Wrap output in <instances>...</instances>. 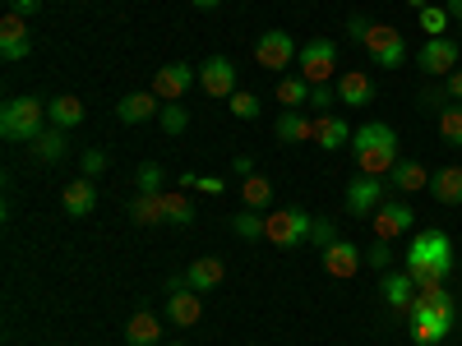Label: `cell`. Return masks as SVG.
I'll return each instance as SVG.
<instances>
[{"mask_svg": "<svg viewBox=\"0 0 462 346\" xmlns=\"http://www.w3.org/2000/svg\"><path fill=\"white\" fill-rule=\"evenodd\" d=\"M453 323H457V305H453V296L444 287L416 291L411 310H407V332H411L416 346H439L453 332Z\"/></svg>", "mask_w": 462, "mask_h": 346, "instance_id": "6da1fadb", "label": "cell"}, {"mask_svg": "<svg viewBox=\"0 0 462 346\" xmlns=\"http://www.w3.org/2000/svg\"><path fill=\"white\" fill-rule=\"evenodd\" d=\"M352 158L365 176H389L398 167V134L379 121L352 130Z\"/></svg>", "mask_w": 462, "mask_h": 346, "instance_id": "7a4b0ae2", "label": "cell"}, {"mask_svg": "<svg viewBox=\"0 0 462 346\" xmlns=\"http://www.w3.org/2000/svg\"><path fill=\"white\" fill-rule=\"evenodd\" d=\"M51 121H47V102L42 97H10L0 111V134L10 143H32Z\"/></svg>", "mask_w": 462, "mask_h": 346, "instance_id": "3957f363", "label": "cell"}, {"mask_svg": "<svg viewBox=\"0 0 462 346\" xmlns=\"http://www.w3.org/2000/svg\"><path fill=\"white\" fill-rule=\"evenodd\" d=\"M402 268H435L439 278H448V273H453V241L444 236L439 226L416 231L411 245L402 250Z\"/></svg>", "mask_w": 462, "mask_h": 346, "instance_id": "277c9868", "label": "cell"}, {"mask_svg": "<svg viewBox=\"0 0 462 346\" xmlns=\"http://www.w3.org/2000/svg\"><path fill=\"white\" fill-rule=\"evenodd\" d=\"M315 217L305 208H282V213H263V241L278 250H296L300 241H310Z\"/></svg>", "mask_w": 462, "mask_h": 346, "instance_id": "5b68a950", "label": "cell"}, {"mask_svg": "<svg viewBox=\"0 0 462 346\" xmlns=\"http://www.w3.org/2000/svg\"><path fill=\"white\" fill-rule=\"evenodd\" d=\"M296 69H300V79L310 88L328 84L337 74V42H328V37H310V42L300 47V56H296Z\"/></svg>", "mask_w": 462, "mask_h": 346, "instance_id": "8992f818", "label": "cell"}, {"mask_svg": "<svg viewBox=\"0 0 462 346\" xmlns=\"http://www.w3.org/2000/svg\"><path fill=\"white\" fill-rule=\"evenodd\" d=\"M365 56L374 60V65H383V69H398L402 60H407V42H402V32L393 28V23H370V32H365Z\"/></svg>", "mask_w": 462, "mask_h": 346, "instance_id": "52a82bcc", "label": "cell"}, {"mask_svg": "<svg viewBox=\"0 0 462 346\" xmlns=\"http://www.w3.org/2000/svg\"><path fill=\"white\" fill-rule=\"evenodd\" d=\"M296 56H300V47L291 42V32H282V28L259 32V42H254V65H259V69L282 74L287 65H296Z\"/></svg>", "mask_w": 462, "mask_h": 346, "instance_id": "ba28073f", "label": "cell"}, {"mask_svg": "<svg viewBox=\"0 0 462 346\" xmlns=\"http://www.w3.org/2000/svg\"><path fill=\"white\" fill-rule=\"evenodd\" d=\"M204 319V300L195 287H185V278H171V296H167V323L176 328H195Z\"/></svg>", "mask_w": 462, "mask_h": 346, "instance_id": "9c48e42d", "label": "cell"}, {"mask_svg": "<svg viewBox=\"0 0 462 346\" xmlns=\"http://www.w3.org/2000/svg\"><path fill=\"white\" fill-rule=\"evenodd\" d=\"M457 56H462V47L453 42V37H430V42L416 51V65L426 69L430 79H448L453 65H457Z\"/></svg>", "mask_w": 462, "mask_h": 346, "instance_id": "30bf717a", "label": "cell"}, {"mask_svg": "<svg viewBox=\"0 0 462 346\" xmlns=\"http://www.w3.org/2000/svg\"><path fill=\"white\" fill-rule=\"evenodd\" d=\"M383 189H389L383 176H356L352 185H346V213L352 217H374V208L383 204Z\"/></svg>", "mask_w": 462, "mask_h": 346, "instance_id": "8fae6325", "label": "cell"}, {"mask_svg": "<svg viewBox=\"0 0 462 346\" xmlns=\"http://www.w3.org/2000/svg\"><path fill=\"white\" fill-rule=\"evenodd\" d=\"M370 222H374V241H398V236H407V231H411L416 213L407 204H398V199H383Z\"/></svg>", "mask_w": 462, "mask_h": 346, "instance_id": "7c38bea8", "label": "cell"}, {"mask_svg": "<svg viewBox=\"0 0 462 346\" xmlns=\"http://www.w3.org/2000/svg\"><path fill=\"white\" fill-rule=\"evenodd\" d=\"M199 84V74H195V65H162L158 74H152V93H158L162 102H180L189 88Z\"/></svg>", "mask_w": 462, "mask_h": 346, "instance_id": "4fadbf2b", "label": "cell"}, {"mask_svg": "<svg viewBox=\"0 0 462 346\" xmlns=\"http://www.w3.org/2000/svg\"><path fill=\"white\" fill-rule=\"evenodd\" d=\"M199 88L208 97H231V93H236V65H231L226 56H208L199 65Z\"/></svg>", "mask_w": 462, "mask_h": 346, "instance_id": "5bb4252c", "label": "cell"}, {"mask_svg": "<svg viewBox=\"0 0 462 346\" xmlns=\"http://www.w3.org/2000/svg\"><path fill=\"white\" fill-rule=\"evenodd\" d=\"M28 51H32L28 19L23 14H5V19H0V56H5V60H28Z\"/></svg>", "mask_w": 462, "mask_h": 346, "instance_id": "9a60e30c", "label": "cell"}, {"mask_svg": "<svg viewBox=\"0 0 462 346\" xmlns=\"http://www.w3.org/2000/svg\"><path fill=\"white\" fill-rule=\"evenodd\" d=\"M60 204H65L69 217H88V213L97 208V185H93V176H74V180L60 189Z\"/></svg>", "mask_w": 462, "mask_h": 346, "instance_id": "2e32d148", "label": "cell"}, {"mask_svg": "<svg viewBox=\"0 0 462 346\" xmlns=\"http://www.w3.org/2000/svg\"><path fill=\"white\" fill-rule=\"evenodd\" d=\"M337 102L342 106H370L374 102V79L370 74H361V69H346V74H337Z\"/></svg>", "mask_w": 462, "mask_h": 346, "instance_id": "e0dca14e", "label": "cell"}, {"mask_svg": "<svg viewBox=\"0 0 462 346\" xmlns=\"http://www.w3.org/2000/svg\"><path fill=\"white\" fill-rule=\"evenodd\" d=\"M162 111V97L158 93H125L121 102H116V115H121L125 125H143V121H152V115Z\"/></svg>", "mask_w": 462, "mask_h": 346, "instance_id": "ac0fdd59", "label": "cell"}, {"mask_svg": "<svg viewBox=\"0 0 462 346\" xmlns=\"http://www.w3.org/2000/svg\"><path fill=\"white\" fill-rule=\"evenodd\" d=\"M356 268H361V245L333 241V245L324 250V273H328V278H352Z\"/></svg>", "mask_w": 462, "mask_h": 346, "instance_id": "d6986e66", "label": "cell"}, {"mask_svg": "<svg viewBox=\"0 0 462 346\" xmlns=\"http://www.w3.org/2000/svg\"><path fill=\"white\" fill-rule=\"evenodd\" d=\"M222 278H226V263L213 259V254H204V259H195V263L185 268V287H195L199 296L213 291V287H222Z\"/></svg>", "mask_w": 462, "mask_h": 346, "instance_id": "ffe728a7", "label": "cell"}, {"mask_svg": "<svg viewBox=\"0 0 462 346\" xmlns=\"http://www.w3.org/2000/svg\"><path fill=\"white\" fill-rule=\"evenodd\" d=\"M383 300H389V310H398L402 319H407V310H411V300H416V282H411V273L402 268V273H383Z\"/></svg>", "mask_w": 462, "mask_h": 346, "instance_id": "44dd1931", "label": "cell"}, {"mask_svg": "<svg viewBox=\"0 0 462 346\" xmlns=\"http://www.w3.org/2000/svg\"><path fill=\"white\" fill-rule=\"evenodd\" d=\"M315 143L324 148V152H337V148H352V125L342 121V115H319L315 121Z\"/></svg>", "mask_w": 462, "mask_h": 346, "instance_id": "7402d4cb", "label": "cell"}, {"mask_svg": "<svg viewBox=\"0 0 462 346\" xmlns=\"http://www.w3.org/2000/svg\"><path fill=\"white\" fill-rule=\"evenodd\" d=\"M383 180H389L393 189H402V195H416V189H430V171L426 167H420V162H398L389 176H383Z\"/></svg>", "mask_w": 462, "mask_h": 346, "instance_id": "603a6c76", "label": "cell"}, {"mask_svg": "<svg viewBox=\"0 0 462 346\" xmlns=\"http://www.w3.org/2000/svg\"><path fill=\"white\" fill-rule=\"evenodd\" d=\"M430 195L448 208H462V167H439L430 180Z\"/></svg>", "mask_w": 462, "mask_h": 346, "instance_id": "cb8c5ba5", "label": "cell"}, {"mask_svg": "<svg viewBox=\"0 0 462 346\" xmlns=\"http://www.w3.org/2000/svg\"><path fill=\"white\" fill-rule=\"evenodd\" d=\"M47 121L56 125V130H74V125H84V102L79 97H51L47 102Z\"/></svg>", "mask_w": 462, "mask_h": 346, "instance_id": "d4e9b609", "label": "cell"}, {"mask_svg": "<svg viewBox=\"0 0 462 346\" xmlns=\"http://www.w3.org/2000/svg\"><path fill=\"white\" fill-rule=\"evenodd\" d=\"M65 143H69V139H65V130H56V125H51V130H42V134H37V139L28 143V152H32V158L42 162V167H51V162H60V158H65Z\"/></svg>", "mask_w": 462, "mask_h": 346, "instance_id": "484cf974", "label": "cell"}, {"mask_svg": "<svg viewBox=\"0 0 462 346\" xmlns=\"http://www.w3.org/2000/svg\"><path fill=\"white\" fill-rule=\"evenodd\" d=\"M158 337H162V323H158V314H148V310H139L125 323V341L130 346H158Z\"/></svg>", "mask_w": 462, "mask_h": 346, "instance_id": "4316f807", "label": "cell"}, {"mask_svg": "<svg viewBox=\"0 0 462 346\" xmlns=\"http://www.w3.org/2000/svg\"><path fill=\"white\" fill-rule=\"evenodd\" d=\"M273 130H278L282 143H305V139H315V121H305V111H282Z\"/></svg>", "mask_w": 462, "mask_h": 346, "instance_id": "83f0119b", "label": "cell"}, {"mask_svg": "<svg viewBox=\"0 0 462 346\" xmlns=\"http://www.w3.org/2000/svg\"><path fill=\"white\" fill-rule=\"evenodd\" d=\"M278 102H282V111L310 106V84H305L300 74H282V79H278Z\"/></svg>", "mask_w": 462, "mask_h": 346, "instance_id": "f1b7e54d", "label": "cell"}, {"mask_svg": "<svg viewBox=\"0 0 462 346\" xmlns=\"http://www.w3.org/2000/svg\"><path fill=\"white\" fill-rule=\"evenodd\" d=\"M241 199H245V208H254V213L273 208V180H268V176H245V180H241Z\"/></svg>", "mask_w": 462, "mask_h": 346, "instance_id": "f546056e", "label": "cell"}, {"mask_svg": "<svg viewBox=\"0 0 462 346\" xmlns=\"http://www.w3.org/2000/svg\"><path fill=\"white\" fill-rule=\"evenodd\" d=\"M130 217H134V226H158V222H167L162 195H134V204H130Z\"/></svg>", "mask_w": 462, "mask_h": 346, "instance_id": "4dcf8cb0", "label": "cell"}, {"mask_svg": "<svg viewBox=\"0 0 462 346\" xmlns=\"http://www.w3.org/2000/svg\"><path fill=\"white\" fill-rule=\"evenodd\" d=\"M158 121H162V134H167V139H176V134H185V125H189V111H185L180 102H162Z\"/></svg>", "mask_w": 462, "mask_h": 346, "instance_id": "1f68e13d", "label": "cell"}, {"mask_svg": "<svg viewBox=\"0 0 462 346\" xmlns=\"http://www.w3.org/2000/svg\"><path fill=\"white\" fill-rule=\"evenodd\" d=\"M162 208H167V222H176V226H189V222H195V204H189L180 189H176V195H162Z\"/></svg>", "mask_w": 462, "mask_h": 346, "instance_id": "d6a6232c", "label": "cell"}, {"mask_svg": "<svg viewBox=\"0 0 462 346\" xmlns=\"http://www.w3.org/2000/svg\"><path fill=\"white\" fill-rule=\"evenodd\" d=\"M439 134L462 148V102H448V106L439 111Z\"/></svg>", "mask_w": 462, "mask_h": 346, "instance_id": "836d02e7", "label": "cell"}, {"mask_svg": "<svg viewBox=\"0 0 462 346\" xmlns=\"http://www.w3.org/2000/svg\"><path fill=\"white\" fill-rule=\"evenodd\" d=\"M448 102H453V97H448V88H444V84H426V88H420V93H416V106H420V111H426V115H435V111H444Z\"/></svg>", "mask_w": 462, "mask_h": 346, "instance_id": "e575fe53", "label": "cell"}, {"mask_svg": "<svg viewBox=\"0 0 462 346\" xmlns=\"http://www.w3.org/2000/svg\"><path fill=\"white\" fill-rule=\"evenodd\" d=\"M231 231H236L241 241H259V236H263V217H259L254 208H245V213L231 217Z\"/></svg>", "mask_w": 462, "mask_h": 346, "instance_id": "d590c367", "label": "cell"}, {"mask_svg": "<svg viewBox=\"0 0 462 346\" xmlns=\"http://www.w3.org/2000/svg\"><path fill=\"white\" fill-rule=\"evenodd\" d=\"M226 106H231V115H236V121H254V115H259V97H254V93H231Z\"/></svg>", "mask_w": 462, "mask_h": 346, "instance_id": "8d00e7d4", "label": "cell"}, {"mask_svg": "<svg viewBox=\"0 0 462 346\" xmlns=\"http://www.w3.org/2000/svg\"><path fill=\"white\" fill-rule=\"evenodd\" d=\"M420 14V28H426L430 37H444V28H448V10L444 5H426V10H416Z\"/></svg>", "mask_w": 462, "mask_h": 346, "instance_id": "74e56055", "label": "cell"}, {"mask_svg": "<svg viewBox=\"0 0 462 346\" xmlns=\"http://www.w3.org/2000/svg\"><path fill=\"white\" fill-rule=\"evenodd\" d=\"M139 195H162V167L158 162L139 167Z\"/></svg>", "mask_w": 462, "mask_h": 346, "instance_id": "f35d334b", "label": "cell"}, {"mask_svg": "<svg viewBox=\"0 0 462 346\" xmlns=\"http://www.w3.org/2000/svg\"><path fill=\"white\" fill-rule=\"evenodd\" d=\"M310 241H315L319 250H328L333 241H342V236H337V222H328V217H315V226H310Z\"/></svg>", "mask_w": 462, "mask_h": 346, "instance_id": "ab89813d", "label": "cell"}, {"mask_svg": "<svg viewBox=\"0 0 462 346\" xmlns=\"http://www.w3.org/2000/svg\"><path fill=\"white\" fill-rule=\"evenodd\" d=\"M333 102H337V84H319V88H310V106H315L319 115H328Z\"/></svg>", "mask_w": 462, "mask_h": 346, "instance_id": "60d3db41", "label": "cell"}, {"mask_svg": "<svg viewBox=\"0 0 462 346\" xmlns=\"http://www.w3.org/2000/svg\"><path fill=\"white\" fill-rule=\"evenodd\" d=\"M365 263H370V268H379V273H383V268L393 263V250H389V241H374V245L365 250Z\"/></svg>", "mask_w": 462, "mask_h": 346, "instance_id": "b9f144b4", "label": "cell"}, {"mask_svg": "<svg viewBox=\"0 0 462 346\" xmlns=\"http://www.w3.org/2000/svg\"><path fill=\"white\" fill-rule=\"evenodd\" d=\"M106 167H111V158H106L102 148H88V152H84V176H102Z\"/></svg>", "mask_w": 462, "mask_h": 346, "instance_id": "7bdbcfd3", "label": "cell"}, {"mask_svg": "<svg viewBox=\"0 0 462 346\" xmlns=\"http://www.w3.org/2000/svg\"><path fill=\"white\" fill-rule=\"evenodd\" d=\"M365 32H370V19H365V14L346 19V37H352V42H365Z\"/></svg>", "mask_w": 462, "mask_h": 346, "instance_id": "ee69618b", "label": "cell"}, {"mask_svg": "<svg viewBox=\"0 0 462 346\" xmlns=\"http://www.w3.org/2000/svg\"><path fill=\"white\" fill-rule=\"evenodd\" d=\"M37 10H42V0H10V14H37Z\"/></svg>", "mask_w": 462, "mask_h": 346, "instance_id": "f6af8a7d", "label": "cell"}, {"mask_svg": "<svg viewBox=\"0 0 462 346\" xmlns=\"http://www.w3.org/2000/svg\"><path fill=\"white\" fill-rule=\"evenodd\" d=\"M444 88H448V97H453V102H462V69H453V74H448Z\"/></svg>", "mask_w": 462, "mask_h": 346, "instance_id": "bcb514c9", "label": "cell"}, {"mask_svg": "<svg viewBox=\"0 0 462 346\" xmlns=\"http://www.w3.org/2000/svg\"><path fill=\"white\" fill-rule=\"evenodd\" d=\"M199 189H204V195H222V189H226V185H222L217 176H199Z\"/></svg>", "mask_w": 462, "mask_h": 346, "instance_id": "7dc6e473", "label": "cell"}, {"mask_svg": "<svg viewBox=\"0 0 462 346\" xmlns=\"http://www.w3.org/2000/svg\"><path fill=\"white\" fill-rule=\"evenodd\" d=\"M444 10H448V19H457V23H462V0H444Z\"/></svg>", "mask_w": 462, "mask_h": 346, "instance_id": "c3c4849f", "label": "cell"}, {"mask_svg": "<svg viewBox=\"0 0 462 346\" xmlns=\"http://www.w3.org/2000/svg\"><path fill=\"white\" fill-rule=\"evenodd\" d=\"M189 5H195V10H217L222 0H189Z\"/></svg>", "mask_w": 462, "mask_h": 346, "instance_id": "681fc988", "label": "cell"}, {"mask_svg": "<svg viewBox=\"0 0 462 346\" xmlns=\"http://www.w3.org/2000/svg\"><path fill=\"white\" fill-rule=\"evenodd\" d=\"M407 5H411V10H426V5H430V0H407Z\"/></svg>", "mask_w": 462, "mask_h": 346, "instance_id": "f907efd6", "label": "cell"}]
</instances>
